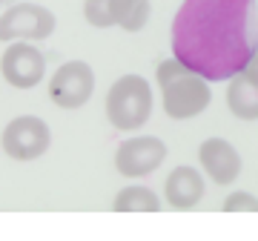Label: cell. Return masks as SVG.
<instances>
[{"label":"cell","instance_id":"obj_1","mask_svg":"<svg viewBox=\"0 0 258 241\" xmlns=\"http://www.w3.org/2000/svg\"><path fill=\"white\" fill-rule=\"evenodd\" d=\"M258 52V0H184L172 20V57L207 81H230Z\"/></svg>","mask_w":258,"mask_h":241},{"label":"cell","instance_id":"obj_2","mask_svg":"<svg viewBox=\"0 0 258 241\" xmlns=\"http://www.w3.org/2000/svg\"><path fill=\"white\" fill-rule=\"evenodd\" d=\"M155 81H158V89H161L164 112L172 120L195 118V115H201L212 101L210 81L201 78L198 72H192V69L184 66L181 61H175V57L158 64Z\"/></svg>","mask_w":258,"mask_h":241},{"label":"cell","instance_id":"obj_3","mask_svg":"<svg viewBox=\"0 0 258 241\" xmlns=\"http://www.w3.org/2000/svg\"><path fill=\"white\" fill-rule=\"evenodd\" d=\"M152 115V89L141 75H123L106 92V118L115 130H141Z\"/></svg>","mask_w":258,"mask_h":241},{"label":"cell","instance_id":"obj_4","mask_svg":"<svg viewBox=\"0 0 258 241\" xmlns=\"http://www.w3.org/2000/svg\"><path fill=\"white\" fill-rule=\"evenodd\" d=\"M152 6L149 0H86L83 18L95 29L120 26L126 32H141L149 23Z\"/></svg>","mask_w":258,"mask_h":241},{"label":"cell","instance_id":"obj_5","mask_svg":"<svg viewBox=\"0 0 258 241\" xmlns=\"http://www.w3.org/2000/svg\"><path fill=\"white\" fill-rule=\"evenodd\" d=\"M3 152L12 161H35L49 149L52 144V132L49 124L37 115H20V118L9 120L6 130H3Z\"/></svg>","mask_w":258,"mask_h":241},{"label":"cell","instance_id":"obj_6","mask_svg":"<svg viewBox=\"0 0 258 241\" xmlns=\"http://www.w3.org/2000/svg\"><path fill=\"white\" fill-rule=\"evenodd\" d=\"M55 15L40 3H18L0 15V40H46L55 32Z\"/></svg>","mask_w":258,"mask_h":241},{"label":"cell","instance_id":"obj_7","mask_svg":"<svg viewBox=\"0 0 258 241\" xmlns=\"http://www.w3.org/2000/svg\"><path fill=\"white\" fill-rule=\"evenodd\" d=\"M95 92V72L86 61H66L49 81V98L60 109H81Z\"/></svg>","mask_w":258,"mask_h":241},{"label":"cell","instance_id":"obj_8","mask_svg":"<svg viewBox=\"0 0 258 241\" xmlns=\"http://www.w3.org/2000/svg\"><path fill=\"white\" fill-rule=\"evenodd\" d=\"M0 72H3V81L15 89H35L46 75V57L40 49L29 46L26 40H18L6 46L0 57Z\"/></svg>","mask_w":258,"mask_h":241},{"label":"cell","instance_id":"obj_9","mask_svg":"<svg viewBox=\"0 0 258 241\" xmlns=\"http://www.w3.org/2000/svg\"><path fill=\"white\" fill-rule=\"evenodd\" d=\"M166 158V144L155 135L126 138L115 152V169L126 178H141L155 172Z\"/></svg>","mask_w":258,"mask_h":241},{"label":"cell","instance_id":"obj_10","mask_svg":"<svg viewBox=\"0 0 258 241\" xmlns=\"http://www.w3.org/2000/svg\"><path fill=\"white\" fill-rule=\"evenodd\" d=\"M198 161L212 184L230 187L241 175V155L230 141L224 138H207L198 147Z\"/></svg>","mask_w":258,"mask_h":241},{"label":"cell","instance_id":"obj_11","mask_svg":"<svg viewBox=\"0 0 258 241\" xmlns=\"http://www.w3.org/2000/svg\"><path fill=\"white\" fill-rule=\"evenodd\" d=\"M207 181L195 167H175L164 181V198L172 210H195L204 198Z\"/></svg>","mask_w":258,"mask_h":241},{"label":"cell","instance_id":"obj_12","mask_svg":"<svg viewBox=\"0 0 258 241\" xmlns=\"http://www.w3.org/2000/svg\"><path fill=\"white\" fill-rule=\"evenodd\" d=\"M227 106L241 120H258V72L244 66L230 78L227 86Z\"/></svg>","mask_w":258,"mask_h":241},{"label":"cell","instance_id":"obj_13","mask_svg":"<svg viewBox=\"0 0 258 241\" xmlns=\"http://www.w3.org/2000/svg\"><path fill=\"white\" fill-rule=\"evenodd\" d=\"M112 210L115 213H158L161 210V198H158L149 187H123L115 201H112Z\"/></svg>","mask_w":258,"mask_h":241},{"label":"cell","instance_id":"obj_14","mask_svg":"<svg viewBox=\"0 0 258 241\" xmlns=\"http://www.w3.org/2000/svg\"><path fill=\"white\" fill-rule=\"evenodd\" d=\"M221 210L224 213H258V198L241 190V193H232V195L224 198Z\"/></svg>","mask_w":258,"mask_h":241},{"label":"cell","instance_id":"obj_15","mask_svg":"<svg viewBox=\"0 0 258 241\" xmlns=\"http://www.w3.org/2000/svg\"><path fill=\"white\" fill-rule=\"evenodd\" d=\"M247 66H249V69H255V72H258V52H255V55H252V61H249Z\"/></svg>","mask_w":258,"mask_h":241},{"label":"cell","instance_id":"obj_16","mask_svg":"<svg viewBox=\"0 0 258 241\" xmlns=\"http://www.w3.org/2000/svg\"><path fill=\"white\" fill-rule=\"evenodd\" d=\"M0 6H3V0H0Z\"/></svg>","mask_w":258,"mask_h":241}]
</instances>
